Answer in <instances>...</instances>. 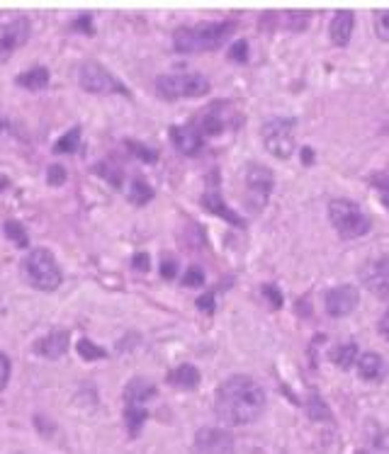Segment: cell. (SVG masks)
<instances>
[{
  "instance_id": "obj_39",
  "label": "cell",
  "mask_w": 389,
  "mask_h": 454,
  "mask_svg": "<svg viewBox=\"0 0 389 454\" xmlns=\"http://www.w3.org/2000/svg\"><path fill=\"white\" fill-rule=\"evenodd\" d=\"M8 379H10V357L0 353V389L8 384Z\"/></svg>"
},
{
  "instance_id": "obj_44",
  "label": "cell",
  "mask_w": 389,
  "mask_h": 454,
  "mask_svg": "<svg viewBox=\"0 0 389 454\" xmlns=\"http://www.w3.org/2000/svg\"><path fill=\"white\" fill-rule=\"evenodd\" d=\"M302 163L304 166H311V163H314V148H302Z\"/></svg>"
},
{
  "instance_id": "obj_40",
  "label": "cell",
  "mask_w": 389,
  "mask_h": 454,
  "mask_svg": "<svg viewBox=\"0 0 389 454\" xmlns=\"http://www.w3.org/2000/svg\"><path fill=\"white\" fill-rule=\"evenodd\" d=\"M197 308H200V311H205V313H214V294L212 292L202 294L200 299H197Z\"/></svg>"
},
{
  "instance_id": "obj_34",
  "label": "cell",
  "mask_w": 389,
  "mask_h": 454,
  "mask_svg": "<svg viewBox=\"0 0 389 454\" xmlns=\"http://www.w3.org/2000/svg\"><path fill=\"white\" fill-rule=\"evenodd\" d=\"M375 34L377 39L389 41V10H382V13L375 15Z\"/></svg>"
},
{
  "instance_id": "obj_36",
  "label": "cell",
  "mask_w": 389,
  "mask_h": 454,
  "mask_svg": "<svg viewBox=\"0 0 389 454\" xmlns=\"http://www.w3.org/2000/svg\"><path fill=\"white\" fill-rule=\"evenodd\" d=\"M261 292H263V296H266L268 301H271L273 308H280V306H283V294H280V289L275 287V284H263Z\"/></svg>"
},
{
  "instance_id": "obj_1",
  "label": "cell",
  "mask_w": 389,
  "mask_h": 454,
  "mask_svg": "<svg viewBox=\"0 0 389 454\" xmlns=\"http://www.w3.org/2000/svg\"><path fill=\"white\" fill-rule=\"evenodd\" d=\"M266 408V391L248 374H233L214 393V413L226 425H251Z\"/></svg>"
},
{
  "instance_id": "obj_23",
  "label": "cell",
  "mask_w": 389,
  "mask_h": 454,
  "mask_svg": "<svg viewBox=\"0 0 389 454\" xmlns=\"http://www.w3.org/2000/svg\"><path fill=\"white\" fill-rule=\"evenodd\" d=\"M193 126L200 131L202 138H205V136H219L221 131H224V122H221V117L217 112H205Z\"/></svg>"
},
{
  "instance_id": "obj_21",
  "label": "cell",
  "mask_w": 389,
  "mask_h": 454,
  "mask_svg": "<svg viewBox=\"0 0 389 454\" xmlns=\"http://www.w3.org/2000/svg\"><path fill=\"white\" fill-rule=\"evenodd\" d=\"M328 360L333 362L338 369H350L358 360V345L355 343H343L328 353Z\"/></svg>"
},
{
  "instance_id": "obj_12",
  "label": "cell",
  "mask_w": 389,
  "mask_h": 454,
  "mask_svg": "<svg viewBox=\"0 0 389 454\" xmlns=\"http://www.w3.org/2000/svg\"><path fill=\"white\" fill-rule=\"evenodd\" d=\"M193 454H233L231 433H226L221 428L197 430L193 442Z\"/></svg>"
},
{
  "instance_id": "obj_31",
  "label": "cell",
  "mask_w": 389,
  "mask_h": 454,
  "mask_svg": "<svg viewBox=\"0 0 389 454\" xmlns=\"http://www.w3.org/2000/svg\"><path fill=\"white\" fill-rule=\"evenodd\" d=\"M248 51H251L248 49V41L246 39H236L229 46V54H226V56H229L231 64H246L248 61Z\"/></svg>"
},
{
  "instance_id": "obj_19",
  "label": "cell",
  "mask_w": 389,
  "mask_h": 454,
  "mask_svg": "<svg viewBox=\"0 0 389 454\" xmlns=\"http://www.w3.org/2000/svg\"><path fill=\"white\" fill-rule=\"evenodd\" d=\"M358 374L365 381H377L385 377V360L377 353H365L358 357Z\"/></svg>"
},
{
  "instance_id": "obj_16",
  "label": "cell",
  "mask_w": 389,
  "mask_h": 454,
  "mask_svg": "<svg viewBox=\"0 0 389 454\" xmlns=\"http://www.w3.org/2000/svg\"><path fill=\"white\" fill-rule=\"evenodd\" d=\"M353 27H355V15L350 10H338L333 15L331 25H328V37L336 46H348L353 37Z\"/></svg>"
},
{
  "instance_id": "obj_26",
  "label": "cell",
  "mask_w": 389,
  "mask_h": 454,
  "mask_svg": "<svg viewBox=\"0 0 389 454\" xmlns=\"http://www.w3.org/2000/svg\"><path fill=\"white\" fill-rule=\"evenodd\" d=\"M307 415L311 418V420H333L331 410H328V405L324 403V398L319 396V393H311V396L307 398Z\"/></svg>"
},
{
  "instance_id": "obj_27",
  "label": "cell",
  "mask_w": 389,
  "mask_h": 454,
  "mask_svg": "<svg viewBox=\"0 0 389 454\" xmlns=\"http://www.w3.org/2000/svg\"><path fill=\"white\" fill-rule=\"evenodd\" d=\"M3 233L8 236L10 241L17 246V248H29V236H27V228L22 226L20 221H15V219H10V221H5L3 223Z\"/></svg>"
},
{
  "instance_id": "obj_15",
  "label": "cell",
  "mask_w": 389,
  "mask_h": 454,
  "mask_svg": "<svg viewBox=\"0 0 389 454\" xmlns=\"http://www.w3.org/2000/svg\"><path fill=\"white\" fill-rule=\"evenodd\" d=\"M34 353L46 360H59L69 353V331H54L34 343Z\"/></svg>"
},
{
  "instance_id": "obj_25",
  "label": "cell",
  "mask_w": 389,
  "mask_h": 454,
  "mask_svg": "<svg viewBox=\"0 0 389 454\" xmlns=\"http://www.w3.org/2000/svg\"><path fill=\"white\" fill-rule=\"evenodd\" d=\"M78 146H81V126H74V129H69L56 143H54V153H59V156L76 153Z\"/></svg>"
},
{
  "instance_id": "obj_13",
  "label": "cell",
  "mask_w": 389,
  "mask_h": 454,
  "mask_svg": "<svg viewBox=\"0 0 389 454\" xmlns=\"http://www.w3.org/2000/svg\"><path fill=\"white\" fill-rule=\"evenodd\" d=\"M202 207H205L209 214H214V216H219L221 221H226V223H231V226H246V219H243L241 214H236L229 204L221 199L219 195V190H214V187H209V190L202 195Z\"/></svg>"
},
{
  "instance_id": "obj_41",
  "label": "cell",
  "mask_w": 389,
  "mask_h": 454,
  "mask_svg": "<svg viewBox=\"0 0 389 454\" xmlns=\"http://www.w3.org/2000/svg\"><path fill=\"white\" fill-rule=\"evenodd\" d=\"M71 27H74V29H81V32H86V34H93V17H91V15H81Z\"/></svg>"
},
{
  "instance_id": "obj_43",
  "label": "cell",
  "mask_w": 389,
  "mask_h": 454,
  "mask_svg": "<svg viewBox=\"0 0 389 454\" xmlns=\"http://www.w3.org/2000/svg\"><path fill=\"white\" fill-rule=\"evenodd\" d=\"M377 331H380V336H385L387 340H389V308H387L385 313H382L380 323H377Z\"/></svg>"
},
{
  "instance_id": "obj_30",
  "label": "cell",
  "mask_w": 389,
  "mask_h": 454,
  "mask_svg": "<svg viewBox=\"0 0 389 454\" xmlns=\"http://www.w3.org/2000/svg\"><path fill=\"white\" fill-rule=\"evenodd\" d=\"M95 173H98L100 178H105L112 187H122L124 175H122V171H119V168L110 166V163H98V166H95Z\"/></svg>"
},
{
  "instance_id": "obj_35",
  "label": "cell",
  "mask_w": 389,
  "mask_h": 454,
  "mask_svg": "<svg viewBox=\"0 0 389 454\" xmlns=\"http://www.w3.org/2000/svg\"><path fill=\"white\" fill-rule=\"evenodd\" d=\"M205 284V272H202V268H197V265H193V268L185 270L183 275V287H202Z\"/></svg>"
},
{
  "instance_id": "obj_7",
  "label": "cell",
  "mask_w": 389,
  "mask_h": 454,
  "mask_svg": "<svg viewBox=\"0 0 389 454\" xmlns=\"http://www.w3.org/2000/svg\"><path fill=\"white\" fill-rule=\"evenodd\" d=\"M275 187V175L268 166H261V163H248L246 168V207L251 214H261L263 209L268 207Z\"/></svg>"
},
{
  "instance_id": "obj_46",
  "label": "cell",
  "mask_w": 389,
  "mask_h": 454,
  "mask_svg": "<svg viewBox=\"0 0 389 454\" xmlns=\"http://www.w3.org/2000/svg\"><path fill=\"white\" fill-rule=\"evenodd\" d=\"M5 129V119H0V131H3Z\"/></svg>"
},
{
  "instance_id": "obj_29",
  "label": "cell",
  "mask_w": 389,
  "mask_h": 454,
  "mask_svg": "<svg viewBox=\"0 0 389 454\" xmlns=\"http://www.w3.org/2000/svg\"><path fill=\"white\" fill-rule=\"evenodd\" d=\"M76 350H78V355L83 357L86 362H93V360H103V357H107V353L100 345H95L93 340H88V338H81L76 345Z\"/></svg>"
},
{
  "instance_id": "obj_14",
  "label": "cell",
  "mask_w": 389,
  "mask_h": 454,
  "mask_svg": "<svg viewBox=\"0 0 389 454\" xmlns=\"http://www.w3.org/2000/svg\"><path fill=\"white\" fill-rule=\"evenodd\" d=\"M171 143L181 151L183 156H197L202 151L205 138L200 136V131L190 126H171Z\"/></svg>"
},
{
  "instance_id": "obj_45",
  "label": "cell",
  "mask_w": 389,
  "mask_h": 454,
  "mask_svg": "<svg viewBox=\"0 0 389 454\" xmlns=\"http://www.w3.org/2000/svg\"><path fill=\"white\" fill-rule=\"evenodd\" d=\"M8 178H0V192H3V187H8Z\"/></svg>"
},
{
  "instance_id": "obj_3",
  "label": "cell",
  "mask_w": 389,
  "mask_h": 454,
  "mask_svg": "<svg viewBox=\"0 0 389 454\" xmlns=\"http://www.w3.org/2000/svg\"><path fill=\"white\" fill-rule=\"evenodd\" d=\"M22 275L29 282V287L39 289V292H54L61 287V268H59L56 258L46 248H32L20 263Z\"/></svg>"
},
{
  "instance_id": "obj_17",
  "label": "cell",
  "mask_w": 389,
  "mask_h": 454,
  "mask_svg": "<svg viewBox=\"0 0 389 454\" xmlns=\"http://www.w3.org/2000/svg\"><path fill=\"white\" fill-rule=\"evenodd\" d=\"M122 396H124V405H139V408H143V403L151 401L156 396V386L148 379L134 377V379H129L127 386H124Z\"/></svg>"
},
{
  "instance_id": "obj_18",
  "label": "cell",
  "mask_w": 389,
  "mask_h": 454,
  "mask_svg": "<svg viewBox=\"0 0 389 454\" xmlns=\"http://www.w3.org/2000/svg\"><path fill=\"white\" fill-rule=\"evenodd\" d=\"M168 384L183 391H193L200 384V372H197L195 365H178L168 372Z\"/></svg>"
},
{
  "instance_id": "obj_4",
  "label": "cell",
  "mask_w": 389,
  "mask_h": 454,
  "mask_svg": "<svg viewBox=\"0 0 389 454\" xmlns=\"http://www.w3.org/2000/svg\"><path fill=\"white\" fill-rule=\"evenodd\" d=\"M328 219H331L333 228L338 231L340 238L353 241V238H360L370 231L373 221L370 216L360 209V204L353 202V199H331L328 204Z\"/></svg>"
},
{
  "instance_id": "obj_24",
  "label": "cell",
  "mask_w": 389,
  "mask_h": 454,
  "mask_svg": "<svg viewBox=\"0 0 389 454\" xmlns=\"http://www.w3.org/2000/svg\"><path fill=\"white\" fill-rule=\"evenodd\" d=\"M146 418H148L146 408H139V405H124V423H127V430L131 438L139 435V430L143 428Z\"/></svg>"
},
{
  "instance_id": "obj_32",
  "label": "cell",
  "mask_w": 389,
  "mask_h": 454,
  "mask_svg": "<svg viewBox=\"0 0 389 454\" xmlns=\"http://www.w3.org/2000/svg\"><path fill=\"white\" fill-rule=\"evenodd\" d=\"M370 183H373V187L377 190V195H380L382 204H385V207H389V171L373 175V178H370Z\"/></svg>"
},
{
  "instance_id": "obj_37",
  "label": "cell",
  "mask_w": 389,
  "mask_h": 454,
  "mask_svg": "<svg viewBox=\"0 0 389 454\" xmlns=\"http://www.w3.org/2000/svg\"><path fill=\"white\" fill-rule=\"evenodd\" d=\"M46 183L49 185H64L66 183V168L64 166H51L49 171H46Z\"/></svg>"
},
{
  "instance_id": "obj_8",
  "label": "cell",
  "mask_w": 389,
  "mask_h": 454,
  "mask_svg": "<svg viewBox=\"0 0 389 454\" xmlns=\"http://www.w3.org/2000/svg\"><path fill=\"white\" fill-rule=\"evenodd\" d=\"M78 83H81V88L86 90V93H93V95L115 93V95H127V98H131L129 88L122 86V83H119L117 78L98 61L81 64V69H78Z\"/></svg>"
},
{
  "instance_id": "obj_2",
  "label": "cell",
  "mask_w": 389,
  "mask_h": 454,
  "mask_svg": "<svg viewBox=\"0 0 389 454\" xmlns=\"http://www.w3.org/2000/svg\"><path fill=\"white\" fill-rule=\"evenodd\" d=\"M233 32H236V22L233 20L200 22V25L193 27H178L176 34H173V49L178 54L217 51Z\"/></svg>"
},
{
  "instance_id": "obj_28",
  "label": "cell",
  "mask_w": 389,
  "mask_h": 454,
  "mask_svg": "<svg viewBox=\"0 0 389 454\" xmlns=\"http://www.w3.org/2000/svg\"><path fill=\"white\" fill-rule=\"evenodd\" d=\"M124 146L131 151V156H134V158H139L143 163H156V161H158V151L151 148V146H146V143H141V141H131V138H127V141H124Z\"/></svg>"
},
{
  "instance_id": "obj_42",
  "label": "cell",
  "mask_w": 389,
  "mask_h": 454,
  "mask_svg": "<svg viewBox=\"0 0 389 454\" xmlns=\"http://www.w3.org/2000/svg\"><path fill=\"white\" fill-rule=\"evenodd\" d=\"M176 275H178V265L173 263V260H163V263H161V277H166V280H173Z\"/></svg>"
},
{
  "instance_id": "obj_33",
  "label": "cell",
  "mask_w": 389,
  "mask_h": 454,
  "mask_svg": "<svg viewBox=\"0 0 389 454\" xmlns=\"http://www.w3.org/2000/svg\"><path fill=\"white\" fill-rule=\"evenodd\" d=\"M285 15V27L292 32H304L309 27V13H283Z\"/></svg>"
},
{
  "instance_id": "obj_6",
  "label": "cell",
  "mask_w": 389,
  "mask_h": 454,
  "mask_svg": "<svg viewBox=\"0 0 389 454\" xmlns=\"http://www.w3.org/2000/svg\"><path fill=\"white\" fill-rule=\"evenodd\" d=\"M295 129L297 119L295 117H271L263 122L261 138L263 146L273 158L287 161L295 153Z\"/></svg>"
},
{
  "instance_id": "obj_38",
  "label": "cell",
  "mask_w": 389,
  "mask_h": 454,
  "mask_svg": "<svg viewBox=\"0 0 389 454\" xmlns=\"http://www.w3.org/2000/svg\"><path fill=\"white\" fill-rule=\"evenodd\" d=\"M131 268L136 272H148L151 268V258H148V253H136L134 258H131Z\"/></svg>"
},
{
  "instance_id": "obj_10",
  "label": "cell",
  "mask_w": 389,
  "mask_h": 454,
  "mask_svg": "<svg viewBox=\"0 0 389 454\" xmlns=\"http://www.w3.org/2000/svg\"><path fill=\"white\" fill-rule=\"evenodd\" d=\"M358 301H360V292H358V287H353V284H338V287L328 289L324 294L326 313L333 318L350 316V313L355 311Z\"/></svg>"
},
{
  "instance_id": "obj_9",
  "label": "cell",
  "mask_w": 389,
  "mask_h": 454,
  "mask_svg": "<svg viewBox=\"0 0 389 454\" xmlns=\"http://www.w3.org/2000/svg\"><path fill=\"white\" fill-rule=\"evenodd\" d=\"M29 32H32V25L27 17H17L13 22L0 25V64H5L20 46L27 44Z\"/></svg>"
},
{
  "instance_id": "obj_5",
  "label": "cell",
  "mask_w": 389,
  "mask_h": 454,
  "mask_svg": "<svg viewBox=\"0 0 389 454\" xmlns=\"http://www.w3.org/2000/svg\"><path fill=\"white\" fill-rule=\"evenodd\" d=\"M209 90H212V83L202 74H171L156 78V93L171 102L205 98Z\"/></svg>"
},
{
  "instance_id": "obj_47",
  "label": "cell",
  "mask_w": 389,
  "mask_h": 454,
  "mask_svg": "<svg viewBox=\"0 0 389 454\" xmlns=\"http://www.w3.org/2000/svg\"><path fill=\"white\" fill-rule=\"evenodd\" d=\"M358 454H365V452H358Z\"/></svg>"
},
{
  "instance_id": "obj_11",
  "label": "cell",
  "mask_w": 389,
  "mask_h": 454,
  "mask_svg": "<svg viewBox=\"0 0 389 454\" xmlns=\"http://www.w3.org/2000/svg\"><path fill=\"white\" fill-rule=\"evenodd\" d=\"M360 282L370 294L380 296V299L389 296V256L365 263L360 270Z\"/></svg>"
},
{
  "instance_id": "obj_22",
  "label": "cell",
  "mask_w": 389,
  "mask_h": 454,
  "mask_svg": "<svg viewBox=\"0 0 389 454\" xmlns=\"http://www.w3.org/2000/svg\"><path fill=\"white\" fill-rule=\"evenodd\" d=\"M129 202L136 204V207H143V204H148L153 199V187L146 183L143 178H134L129 185V192H127Z\"/></svg>"
},
{
  "instance_id": "obj_20",
  "label": "cell",
  "mask_w": 389,
  "mask_h": 454,
  "mask_svg": "<svg viewBox=\"0 0 389 454\" xmlns=\"http://www.w3.org/2000/svg\"><path fill=\"white\" fill-rule=\"evenodd\" d=\"M49 71L44 69V66H34V69H29L25 71V74H20L15 78V83L20 88H27V90H44L46 86H49Z\"/></svg>"
}]
</instances>
